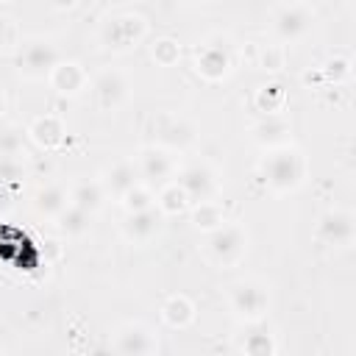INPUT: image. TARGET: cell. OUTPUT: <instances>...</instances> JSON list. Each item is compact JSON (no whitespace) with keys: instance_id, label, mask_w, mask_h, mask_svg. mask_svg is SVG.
Listing matches in <instances>:
<instances>
[{"instance_id":"1","label":"cell","mask_w":356,"mask_h":356,"mask_svg":"<svg viewBox=\"0 0 356 356\" xmlns=\"http://www.w3.org/2000/svg\"><path fill=\"white\" fill-rule=\"evenodd\" d=\"M306 170H309L306 156H303V150H298L292 142L267 150V159L261 161L264 184H267V189L275 192V195H289V192H295V189L303 184V178H306Z\"/></svg>"},{"instance_id":"2","label":"cell","mask_w":356,"mask_h":356,"mask_svg":"<svg viewBox=\"0 0 356 356\" xmlns=\"http://www.w3.org/2000/svg\"><path fill=\"white\" fill-rule=\"evenodd\" d=\"M248 231L239 222H222L220 228L206 234L203 253L214 267H236L248 253Z\"/></svg>"},{"instance_id":"3","label":"cell","mask_w":356,"mask_h":356,"mask_svg":"<svg viewBox=\"0 0 356 356\" xmlns=\"http://www.w3.org/2000/svg\"><path fill=\"white\" fill-rule=\"evenodd\" d=\"M228 306L236 320L242 323H259L264 320L270 309V292L261 281L256 278H242L228 286Z\"/></svg>"},{"instance_id":"4","label":"cell","mask_w":356,"mask_h":356,"mask_svg":"<svg viewBox=\"0 0 356 356\" xmlns=\"http://www.w3.org/2000/svg\"><path fill=\"white\" fill-rule=\"evenodd\" d=\"M147 36V22L142 14H134V11H125V14H114L103 22L100 28V42L103 47L114 50V53H125V50H134L142 39Z\"/></svg>"},{"instance_id":"5","label":"cell","mask_w":356,"mask_h":356,"mask_svg":"<svg viewBox=\"0 0 356 356\" xmlns=\"http://www.w3.org/2000/svg\"><path fill=\"white\" fill-rule=\"evenodd\" d=\"M58 61V50L47 39H31L17 56V72L25 81H44Z\"/></svg>"},{"instance_id":"6","label":"cell","mask_w":356,"mask_h":356,"mask_svg":"<svg viewBox=\"0 0 356 356\" xmlns=\"http://www.w3.org/2000/svg\"><path fill=\"white\" fill-rule=\"evenodd\" d=\"M111 350L114 353H122V356H150V353H159V337L153 334L150 325H145L139 320L122 323L114 331Z\"/></svg>"},{"instance_id":"7","label":"cell","mask_w":356,"mask_h":356,"mask_svg":"<svg viewBox=\"0 0 356 356\" xmlns=\"http://www.w3.org/2000/svg\"><path fill=\"white\" fill-rule=\"evenodd\" d=\"M175 181L184 186V192H186V197H189L192 206H195V203H203V200H214V197H217V189H220L217 172H214L206 161H192V164H186V167L178 172Z\"/></svg>"},{"instance_id":"8","label":"cell","mask_w":356,"mask_h":356,"mask_svg":"<svg viewBox=\"0 0 356 356\" xmlns=\"http://www.w3.org/2000/svg\"><path fill=\"white\" fill-rule=\"evenodd\" d=\"M314 25V14L309 6L303 3H292V6H284L275 17H273V36L284 44L289 42H298L303 39Z\"/></svg>"},{"instance_id":"9","label":"cell","mask_w":356,"mask_h":356,"mask_svg":"<svg viewBox=\"0 0 356 356\" xmlns=\"http://www.w3.org/2000/svg\"><path fill=\"white\" fill-rule=\"evenodd\" d=\"M131 95L128 78L120 70H103L92 81V97L100 111H117Z\"/></svg>"},{"instance_id":"10","label":"cell","mask_w":356,"mask_h":356,"mask_svg":"<svg viewBox=\"0 0 356 356\" xmlns=\"http://www.w3.org/2000/svg\"><path fill=\"white\" fill-rule=\"evenodd\" d=\"M356 236V220L348 209H328L317 222V239L331 248H350Z\"/></svg>"},{"instance_id":"11","label":"cell","mask_w":356,"mask_h":356,"mask_svg":"<svg viewBox=\"0 0 356 356\" xmlns=\"http://www.w3.org/2000/svg\"><path fill=\"white\" fill-rule=\"evenodd\" d=\"M161 222H164V214L159 211V206H150L142 211H125L120 231L131 245H147L161 231Z\"/></svg>"},{"instance_id":"12","label":"cell","mask_w":356,"mask_h":356,"mask_svg":"<svg viewBox=\"0 0 356 356\" xmlns=\"http://www.w3.org/2000/svg\"><path fill=\"white\" fill-rule=\"evenodd\" d=\"M136 167H139V175L150 184H161L167 181L172 172H175V161H172V150L161 147V145H150L139 153L136 159Z\"/></svg>"},{"instance_id":"13","label":"cell","mask_w":356,"mask_h":356,"mask_svg":"<svg viewBox=\"0 0 356 356\" xmlns=\"http://www.w3.org/2000/svg\"><path fill=\"white\" fill-rule=\"evenodd\" d=\"M195 72L206 81H222L231 72V56L222 44L206 42L195 56Z\"/></svg>"},{"instance_id":"14","label":"cell","mask_w":356,"mask_h":356,"mask_svg":"<svg viewBox=\"0 0 356 356\" xmlns=\"http://www.w3.org/2000/svg\"><path fill=\"white\" fill-rule=\"evenodd\" d=\"M47 81L58 95H67V97H75L89 86L86 70L78 61H56V67L50 70Z\"/></svg>"},{"instance_id":"15","label":"cell","mask_w":356,"mask_h":356,"mask_svg":"<svg viewBox=\"0 0 356 356\" xmlns=\"http://www.w3.org/2000/svg\"><path fill=\"white\" fill-rule=\"evenodd\" d=\"M250 136L259 147L273 150V147H281V145L292 142V125H289V120H284L278 114H270L267 120H261L250 128Z\"/></svg>"},{"instance_id":"16","label":"cell","mask_w":356,"mask_h":356,"mask_svg":"<svg viewBox=\"0 0 356 356\" xmlns=\"http://www.w3.org/2000/svg\"><path fill=\"white\" fill-rule=\"evenodd\" d=\"M100 184H103V189H106V195H111V197H122L131 186H136V184H142V175H139V167H136V161H131V159H122V161H117V164H111L106 172H103V178H100Z\"/></svg>"},{"instance_id":"17","label":"cell","mask_w":356,"mask_h":356,"mask_svg":"<svg viewBox=\"0 0 356 356\" xmlns=\"http://www.w3.org/2000/svg\"><path fill=\"white\" fill-rule=\"evenodd\" d=\"M25 136H28L36 147H42V150H56V147L64 142V122H61V117H56V114H39V117L28 125Z\"/></svg>"},{"instance_id":"18","label":"cell","mask_w":356,"mask_h":356,"mask_svg":"<svg viewBox=\"0 0 356 356\" xmlns=\"http://www.w3.org/2000/svg\"><path fill=\"white\" fill-rule=\"evenodd\" d=\"M159 145L167 150H186L195 142V128L178 117H159Z\"/></svg>"},{"instance_id":"19","label":"cell","mask_w":356,"mask_h":356,"mask_svg":"<svg viewBox=\"0 0 356 356\" xmlns=\"http://www.w3.org/2000/svg\"><path fill=\"white\" fill-rule=\"evenodd\" d=\"M53 220H56L58 231H61L67 239H81V236H86L89 228H92V214L83 211V209H78V206H72V203H67Z\"/></svg>"},{"instance_id":"20","label":"cell","mask_w":356,"mask_h":356,"mask_svg":"<svg viewBox=\"0 0 356 356\" xmlns=\"http://www.w3.org/2000/svg\"><path fill=\"white\" fill-rule=\"evenodd\" d=\"M161 320L170 328H178L181 331V328L192 325V320H195V303L186 295H170L161 303Z\"/></svg>"},{"instance_id":"21","label":"cell","mask_w":356,"mask_h":356,"mask_svg":"<svg viewBox=\"0 0 356 356\" xmlns=\"http://www.w3.org/2000/svg\"><path fill=\"white\" fill-rule=\"evenodd\" d=\"M103 200H106V189H103L100 181H81L70 192V203L78 206V209H83V211H89V214L100 211L103 209Z\"/></svg>"},{"instance_id":"22","label":"cell","mask_w":356,"mask_h":356,"mask_svg":"<svg viewBox=\"0 0 356 356\" xmlns=\"http://www.w3.org/2000/svg\"><path fill=\"white\" fill-rule=\"evenodd\" d=\"M67 203H70V197H67L64 186H58V184H44L33 195V211L42 217H56Z\"/></svg>"},{"instance_id":"23","label":"cell","mask_w":356,"mask_h":356,"mask_svg":"<svg viewBox=\"0 0 356 356\" xmlns=\"http://www.w3.org/2000/svg\"><path fill=\"white\" fill-rule=\"evenodd\" d=\"M189 209H192V225L197 231H203V234H209V231H214V228H220L225 222V209H222V203L217 197L214 200L195 203Z\"/></svg>"},{"instance_id":"24","label":"cell","mask_w":356,"mask_h":356,"mask_svg":"<svg viewBox=\"0 0 356 356\" xmlns=\"http://www.w3.org/2000/svg\"><path fill=\"white\" fill-rule=\"evenodd\" d=\"M156 206H159V211L167 217V214H184L192 203H189V197H186V192H184V186H181L178 181H167V184L161 186L159 197H156Z\"/></svg>"},{"instance_id":"25","label":"cell","mask_w":356,"mask_h":356,"mask_svg":"<svg viewBox=\"0 0 356 356\" xmlns=\"http://www.w3.org/2000/svg\"><path fill=\"white\" fill-rule=\"evenodd\" d=\"M286 106V92L281 83H267L256 92V108L264 114H281Z\"/></svg>"},{"instance_id":"26","label":"cell","mask_w":356,"mask_h":356,"mask_svg":"<svg viewBox=\"0 0 356 356\" xmlns=\"http://www.w3.org/2000/svg\"><path fill=\"white\" fill-rule=\"evenodd\" d=\"M239 350L242 353H248V356H273V353H278V345H275V339H273V334L270 331H250L248 337H245V342L239 345Z\"/></svg>"},{"instance_id":"27","label":"cell","mask_w":356,"mask_h":356,"mask_svg":"<svg viewBox=\"0 0 356 356\" xmlns=\"http://www.w3.org/2000/svg\"><path fill=\"white\" fill-rule=\"evenodd\" d=\"M150 58H153L159 67H172V64H178V58H181V44H178V39H172V36H159V39L150 44Z\"/></svg>"},{"instance_id":"28","label":"cell","mask_w":356,"mask_h":356,"mask_svg":"<svg viewBox=\"0 0 356 356\" xmlns=\"http://www.w3.org/2000/svg\"><path fill=\"white\" fill-rule=\"evenodd\" d=\"M25 156V134L19 128L0 131V159H19Z\"/></svg>"},{"instance_id":"29","label":"cell","mask_w":356,"mask_h":356,"mask_svg":"<svg viewBox=\"0 0 356 356\" xmlns=\"http://www.w3.org/2000/svg\"><path fill=\"white\" fill-rule=\"evenodd\" d=\"M120 203H122L125 211H142V209L156 206V197H153V192H150L145 184H136V186H131V189L120 197Z\"/></svg>"},{"instance_id":"30","label":"cell","mask_w":356,"mask_h":356,"mask_svg":"<svg viewBox=\"0 0 356 356\" xmlns=\"http://www.w3.org/2000/svg\"><path fill=\"white\" fill-rule=\"evenodd\" d=\"M323 72H325L328 81H334V83H345V81L350 78L353 67H350V58H348V56H334V58L325 61Z\"/></svg>"},{"instance_id":"31","label":"cell","mask_w":356,"mask_h":356,"mask_svg":"<svg viewBox=\"0 0 356 356\" xmlns=\"http://www.w3.org/2000/svg\"><path fill=\"white\" fill-rule=\"evenodd\" d=\"M284 61H286V53L281 44H267L261 53H259V67L270 70V72H278L284 70Z\"/></svg>"},{"instance_id":"32","label":"cell","mask_w":356,"mask_h":356,"mask_svg":"<svg viewBox=\"0 0 356 356\" xmlns=\"http://www.w3.org/2000/svg\"><path fill=\"white\" fill-rule=\"evenodd\" d=\"M25 178V164L19 159H0V181L3 184H19Z\"/></svg>"},{"instance_id":"33","label":"cell","mask_w":356,"mask_h":356,"mask_svg":"<svg viewBox=\"0 0 356 356\" xmlns=\"http://www.w3.org/2000/svg\"><path fill=\"white\" fill-rule=\"evenodd\" d=\"M11 36H14V28H11V19L0 14V53L11 44Z\"/></svg>"},{"instance_id":"34","label":"cell","mask_w":356,"mask_h":356,"mask_svg":"<svg viewBox=\"0 0 356 356\" xmlns=\"http://www.w3.org/2000/svg\"><path fill=\"white\" fill-rule=\"evenodd\" d=\"M14 203V192H11V184H3L0 181V214H6Z\"/></svg>"},{"instance_id":"35","label":"cell","mask_w":356,"mask_h":356,"mask_svg":"<svg viewBox=\"0 0 356 356\" xmlns=\"http://www.w3.org/2000/svg\"><path fill=\"white\" fill-rule=\"evenodd\" d=\"M56 11H72L75 6H78V0H47Z\"/></svg>"},{"instance_id":"36","label":"cell","mask_w":356,"mask_h":356,"mask_svg":"<svg viewBox=\"0 0 356 356\" xmlns=\"http://www.w3.org/2000/svg\"><path fill=\"white\" fill-rule=\"evenodd\" d=\"M3 111H6V97H3V92H0V117H3Z\"/></svg>"},{"instance_id":"37","label":"cell","mask_w":356,"mask_h":356,"mask_svg":"<svg viewBox=\"0 0 356 356\" xmlns=\"http://www.w3.org/2000/svg\"><path fill=\"white\" fill-rule=\"evenodd\" d=\"M186 6H200V3H209V0H184Z\"/></svg>"},{"instance_id":"38","label":"cell","mask_w":356,"mask_h":356,"mask_svg":"<svg viewBox=\"0 0 356 356\" xmlns=\"http://www.w3.org/2000/svg\"><path fill=\"white\" fill-rule=\"evenodd\" d=\"M0 3H14V0H0Z\"/></svg>"}]
</instances>
